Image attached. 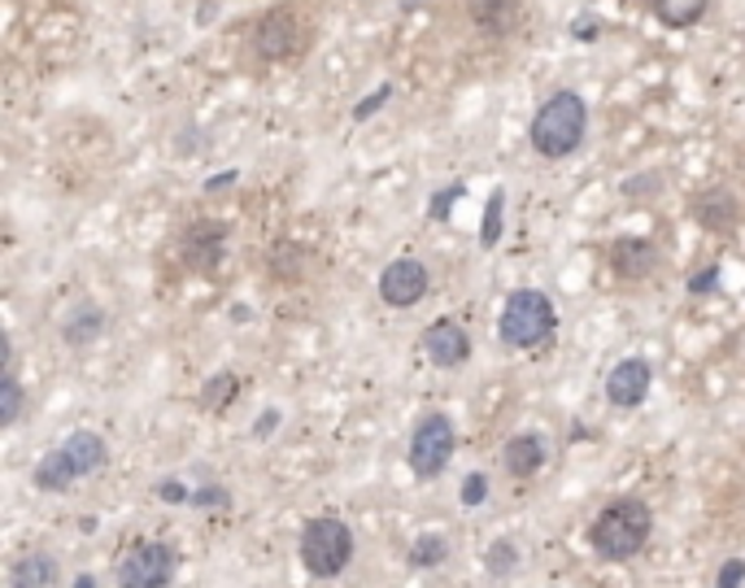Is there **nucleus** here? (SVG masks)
Here are the masks:
<instances>
[{
    "label": "nucleus",
    "mask_w": 745,
    "mask_h": 588,
    "mask_svg": "<svg viewBox=\"0 0 745 588\" xmlns=\"http://www.w3.org/2000/svg\"><path fill=\"white\" fill-rule=\"evenodd\" d=\"M654 536V515L641 497H615L601 506V515L589 527V545L606 563H628L637 558Z\"/></svg>",
    "instance_id": "1"
},
{
    "label": "nucleus",
    "mask_w": 745,
    "mask_h": 588,
    "mask_svg": "<svg viewBox=\"0 0 745 588\" xmlns=\"http://www.w3.org/2000/svg\"><path fill=\"white\" fill-rule=\"evenodd\" d=\"M105 462H109V444H105V437L92 432V428H78V432H71L66 441H57L40 462H35L31 484H35L40 493H66L71 484L96 475Z\"/></svg>",
    "instance_id": "2"
},
{
    "label": "nucleus",
    "mask_w": 745,
    "mask_h": 588,
    "mask_svg": "<svg viewBox=\"0 0 745 588\" xmlns=\"http://www.w3.org/2000/svg\"><path fill=\"white\" fill-rule=\"evenodd\" d=\"M527 136H532V148L541 157H549V161L571 157L576 148L585 145V136H589V105H585V96L580 92H554L536 109Z\"/></svg>",
    "instance_id": "3"
},
{
    "label": "nucleus",
    "mask_w": 745,
    "mask_h": 588,
    "mask_svg": "<svg viewBox=\"0 0 745 588\" xmlns=\"http://www.w3.org/2000/svg\"><path fill=\"white\" fill-rule=\"evenodd\" d=\"M301 567L314 580H336L349 563H354V532L349 523L336 515H318L301 527Z\"/></svg>",
    "instance_id": "4"
},
{
    "label": "nucleus",
    "mask_w": 745,
    "mask_h": 588,
    "mask_svg": "<svg viewBox=\"0 0 745 588\" xmlns=\"http://www.w3.org/2000/svg\"><path fill=\"white\" fill-rule=\"evenodd\" d=\"M554 327H558V309H554V301L541 293V288L511 293L506 305H502V318H497V336H502V345H511V349H536V345H545V340L554 336Z\"/></svg>",
    "instance_id": "5"
},
{
    "label": "nucleus",
    "mask_w": 745,
    "mask_h": 588,
    "mask_svg": "<svg viewBox=\"0 0 745 588\" xmlns=\"http://www.w3.org/2000/svg\"><path fill=\"white\" fill-rule=\"evenodd\" d=\"M309 49V22L301 18L297 4H275L258 18L253 27V53L262 62H293Z\"/></svg>",
    "instance_id": "6"
},
{
    "label": "nucleus",
    "mask_w": 745,
    "mask_h": 588,
    "mask_svg": "<svg viewBox=\"0 0 745 588\" xmlns=\"http://www.w3.org/2000/svg\"><path fill=\"white\" fill-rule=\"evenodd\" d=\"M179 571V554L166 540H136L118 558V588H170Z\"/></svg>",
    "instance_id": "7"
},
{
    "label": "nucleus",
    "mask_w": 745,
    "mask_h": 588,
    "mask_svg": "<svg viewBox=\"0 0 745 588\" xmlns=\"http://www.w3.org/2000/svg\"><path fill=\"white\" fill-rule=\"evenodd\" d=\"M453 441L458 437H453L449 414H441V410L419 414V423L410 432V471H415V480H437L449 466V458H453Z\"/></svg>",
    "instance_id": "8"
},
{
    "label": "nucleus",
    "mask_w": 745,
    "mask_h": 588,
    "mask_svg": "<svg viewBox=\"0 0 745 588\" xmlns=\"http://www.w3.org/2000/svg\"><path fill=\"white\" fill-rule=\"evenodd\" d=\"M227 235H231V227L219 219H197L188 222L183 231H179V266L183 271H192V275H210V271H219V262H223L227 253Z\"/></svg>",
    "instance_id": "9"
},
{
    "label": "nucleus",
    "mask_w": 745,
    "mask_h": 588,
    "mask_svg": "<svg viewBox=\"0 0 745 588\" xmlns=\"http://www.w3.org/2000/svg\"><path fill=\"white\" fill-rule=\"evenodd\" d=\"M379 301L384 305H392V309H410V305H419L428 288H432V275H428V266L419 262V258H392L388 266H384V275H379Z\"/></svg>",
    "instance_id": "10"
},
{
    "label": "nucleus",
    "mask_w": 745,
    "mask_h": 588,
    "mask_svg": "<svg viewBox=\"0 0 745 588\" xmlns=\"http://www.w3.org/2000/svg\"><path fill=\"white\" fill-rule=\"evenodd\" d=\"M419 345H423L428 363H432V367H441V370L462 367V363L471 358V336H466V327H462V323H453V318H437V323H428V327H423V336H419Z\"/></svg>",
    "instance_id": "11"
},
{
    "label": "nucleus",
    "mask_w": 745,
    "mask_h": 588,
    "mask_svg": "<svg viewBox=\"0 0 745 588\" xmlns=\"http://www.w3.org/2000/svg\"><path fill=\"white\" fill-rule=\"evenodd\" d=\"M650 384H654V370L646 358H623L606 375V401L619 410H637L650 397Z\"/></svg>",
    "instance_id": "12"
},
{
    "label": "nucleus",
    "mask_w": 745,
    "mask_h": 588,
    "mask_svg": "<svg viewBox=\"0 0 745 588\" xmlns=\"http://www.w3.org/2000/svg\"><path fill=\"white\" fill-rule=\"evenodd\" d=\"M606 258H610V271H615L619 280H646V275H654L659 262H663L659 244L646 240V235H619Z\"/></svg>",
    "instance_id": "13"
},
{
    "label": "nucleus",
    "mask_w": 745,
    "mask_h": 588,
    "mask_svg": "<svg viewBox=\"0 0 745 588\" xmlns=\"http://www.w3.org/2000/svg\"><path fill=\"white\" fill-rule=\"evenodd\" d=\"M689 214L697 219V227L706 231H733L742 219V201L733 188H702L693 201H689Z\"/></svg>",
    "instance_id": "14"
},
{
    "label": "nucleus",
    "mask_w": 745,
    "mask_h": 588,
    "mask_svg": "<svg viewBox=\"0 0 745 588\" xmlns=\"http://www.w3.org/2000/svg\"><path fill=\"white\" fill-rule=\"evenodd\" d=\"M549 462V441L541 432H515L502 449V466L511 480H532Z\"/></svg>",
    "instance_id": "15"
},
{
    "label": "nucleus",
    "mask_w": 745,
    "mask_h": 588,
    "mask_svg": "<svg viewBox=\"0 0 745 588\" xmlns=\"http://www.w3.org/2000/svg\"><path fill=\"white\" fill-rule=\"evenodd\" d=\"M466 13H471V22H475L484 35H493V40L515 35V31H520V22H523L520 0H471V4H466Z\"/></svg>",
    "instance_id": "16"
},
{
    "label": "nucleus",
    "mask_w": 745,
    "mask_h": 588,
    "mask_svg": "<svg viewBox=\"0 0 745 588\" xmlns=\"http://www.w3.org/2000/svg\"><path fill=\"white\" fill-rule=\"evenodd\" d=\"M57 585V558L44 549H27L9 563V588H53Z\"/></svg>",
    "instance_id": "17"
},
{
    "label": "nucleus",
    "mask_w": 745,
    "mask_h": 588,
    "mask_svg": "<svg viewBox=\"0 0 745 588\" xmlns=\"http://www.w3.org/2000/svg\"><path fill=\"white\" fill-rule=\"evenodd\" d=\"M105 332V309L101 305H92V301H78L75 309L62 318V340L66 345H75V349H87V345H96V336Z\"/></svg>",
    "instance_id": "18"
},
{
    "label": "nucleus",
    "mask_w": 745,
    "mask_h": 588,
    "mask_svg": "<svg viewBox=\"0 0 745 588\" xmlns=\"http://www.w3.org/2000/svg\"><path fill=\"white\" fill-rule=\"evenodd\" d=\"M711 0H654V18L668 27V31H689L702 22Z\"/></svg>",
    "instance_id": "19"
},
{
    "label": "nucleus",
    "mask_w": 745,
    "mask_h": 588,
    "mask_svg": "<svg viewBox=\"0 0 745 588\" xmlns=\"http://www.w3.org/2000/svg\"><path fill=\"white\" fill-rule=\"evenodd\" d=\"M235 392H240V375H235V370H219V375H210V379H206V388H201V406H206L210 414H227V406L235 401Z\"/></svg>",
    "instance_id": "20"
},
{
    "label": "nucleus",
    "mask_w": 745,
    "mask_h": 588,
    "mask_svg": "<svg viewBox=\"0 0 745 588\" xmlns=\"http://www.w3.org/2000/svg\"><path fill=\"white\" fill-rule=\"evenodd\" d=\"M449 558V540L441 532H423L415 545H410V554H406V563L415 567V571H432V567H441Z\"/></svg>",
    "instance_id": "21"
},
{
    "label": "nucleus",
    "mask_w": 745,
    "mask_h": 588,
    "mask_svg": "<svg viewBox=\"0 0 745 588\" xmlns=\"http://www.w3.org/2000/svg\"><path fill=\"white\" fill-rule=\"evenodd\" d=\"M520 545L511 540V536H502V540H493L489 549H484V567H489V576H497V580H506L515 567H520Z\"/></svg>",
    "instance_id": "22"
},
{
    "label": "nucleus",
    "mask_w": 745,
    "mask_h": 588,
    "mask_svg": "<svg viewBox=\"0 0 745 588\" xmlns=\"http://www.w3.org/2000/svg\"><path fill=\"white\" fill-rule=\"evenodd\" d=\"M502 231H506V192L497 188V192L489 197L484 222H480V244H484V249H497V244H502Z\"/></svg>",
    "instance_id": "23"
},
{
    "label": "nucleus",
    "mask_w": 745,
    "mask_h": 588,
    "mask_svg": "<svg viewBox=\"0 0 745 588\" xmlns=\"http://www.w3.org/2000/svg\"><path fill=\"white\" fill-rule=\"evenodd\" d=\"M18 419H22V384L4 367V375H0V428H13Z\"/></svg>",
    "instance_id": "24"
},
{
    "label": "nucleus",
    "mask_w": 745,
    "mask_h": 588,
    "mask_svg": "<svg viewBox=\"0 0 745 588\" xmlns=\"http://www.w3.org/2000/svg\"><path fill=\"white\" fill-rule=\"evenodd\" d=\"M654 192H663V179H659V175L623 179V197H628V201H641V197H654Z\"/></svg>",
    "instance_id": "25"
},
{
    "label": "nucleus",
    "mask_w": 745,
    "mask_h": 588,
    "mask_svg": "<svg viewBox=\"0 0 745 588\" xmlns=\"http://www.w3.org/2000/svg\"><path fill=\"white\" fill-rule=\"evenodd\" d=\"M388 96H392V83H379V87H375L371 96H367V101H363V105L354 109V123H367L371 114H379V109L388 105Z\"/></svg>",
    "instance_id": "26"
},
{
    "label": "nucleus",
    "mask_w": 745,
    "mask_h": 588,
    "mask_svg": "<svg viewBox=\"0 0 745 588\" xmlns=\"http://www.w3.org/2000/svg\"><path fill=\"white\" fill-rule=\"evenodd\" d=\"M715 288H720V266H715V262L689 275V293L693 296H706V293H715Z\"/></svg>",
    "instance_id": "27"
},
{
    "label": "nucleus",
    "mask_w": 745,
    "mask_h": 588,
    "mask_svg": "<svg viewBox=\"0 0 745 588\" xmlns=\"http://www.w3.org/2000/svg\"><path fill=\"white\" fill-rule=\"evenodd\" d=\"M484 502H489V480L480 471H471L462 484V506H484Z\"/></svg>",
    "instance_id": "28"
},
{
    "label": "nucleus",
    "mask_w": 745,
    "mask_h": 588,
    "mask_svg": "<svg viewBox=\"0 0 745 588\" xmlns=\"http://www.w3.org/2000/svg\"><path fill=\"white\" fill-rule=\"evenodd\" d=\"M192 506H214V511H227V506H231V493H227L223 484L197 489V493H192Z\"/></svg>",
    "instance_id": "29"
},
{
    "label": "nucleus",
    "mask_w": 745,
    "mask_h": 588,
    "mask_svg": "<svg viewBox=\"0 0 745 588\" xmlns=\"http://www.w3.org/2000/svg\"><path fill=\"white\" fill-rule=\"evenodd\" d=\"M745 585V558H728L715 576V588H742Z\"/></svg>",
    "instance_id": "30"
},
{
    "label": "nucleus",
    "mask_w": 745,
    "mask_h": 588,
    "mask_svg": "<svg viewBox=\"0 0 745 588\" xmlns=\"http://www.w3.org/2000/svg\"><path fill=\"white\" fill-rule=\"evenodd\" d=\"M462 192H466L462 183H453V188H441V192L432 197V219H437V222H445V219H449V206H453V201H458Z\"/></svg>",
    "instance_id": "31"
},
{
    "label": "nucleus",
    "mask_w": 745,
    "mask_h": 588,
    "mask_svg": "<svg viewBox=\"0 0 745 588\" xmlns=\"http://www.w3.org/2000/svg\"><path fill=\"white\" fill-rule=\"evenodd\" d=\"M157 497H161V502H175V506H192V493H188L179 480H161V484H157Z\"/></svg>",
    "instance_id": "32"
},
{
    "label": "nucleus",
    "mask_w": 745,
    "mask_h": 588,
    "mask_svg": "<svg viewBox=\"0 0 745 588\" xmlns=\"http://www.w3.org/2000/svg\"><path fill=\"white\" fill-rule=\"evenodd\" d=\"M571 35H576L580 44H594L597 35H601V22L589 18V13H580V18H576V27H571Z\"/></svg>",
    "instance_id": "33"
},
{
    "label": "nucleus",
    "mask_w": 745,
    "mask_h": 588,
    "mask_svg": "<svg viewBox=\"0 0 745 588\" xmlns=\"http://www.w3.org/2000/svg\"><path fill=\"white\" fill-rule=\"evenodd\" d=\"M280 419H284V414H280V410H275V406H271V410H262V423H258V428H253V437H258V441H262V437H271V432H275V428H280Z\"/></svg>",
    "instance_id": "34"
},
{
    "label": "nucleus",
    "mask_w": 745,
    "mask_h": 588,
    "mask_svg": "<svg viewBox=\"0 0 745 588\" xmlns=\"http://www.w3.org/2000/svg\"><path fill=\"white\" fill-rule=\"evenodd\" d=\"M231 179H235V170H227V175H219V179H210V183H206V192H219V188H227Z\"/></svg>",
    "instance_id": "35"
},
{
    "label": "nucleus",
    "mask_w": 745,
    "mask_h": 588,
    "mask_svg": "<svg viewBox=\"0 0 745 588\" xmlns=\"http://www.w3.org/2000/svg\"><path fill=\"white\" fill-rule=\"evenodd\" d=\"M75 588H96V580H92V576H78Z\"/></svg>",
    "instance_id": "36"
}]
</instances>
